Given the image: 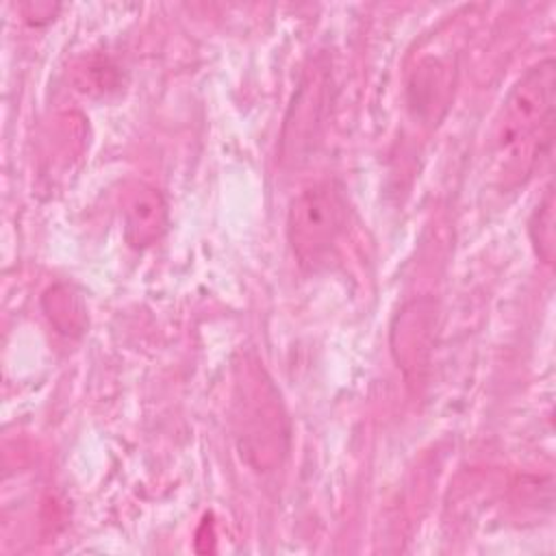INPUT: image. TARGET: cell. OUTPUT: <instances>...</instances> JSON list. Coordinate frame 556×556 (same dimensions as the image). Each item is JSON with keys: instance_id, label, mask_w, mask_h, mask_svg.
<instances>
[{"instance_id": "6", "label": "cell", "mask_w": 556, "mask_h": 556, "mask_svg": "<svg viewBox=\"0 0 556 556\" xmlns=\"http://www.w3.org/2000/svg\"><path fill=\"white\" fill-rule=\"evenodd\" d=\"M530 239L539 254V258L547 265L554 263L556 235H554V189L547 185L543 198L539 200L532 217H530Z\"/></svg>"}, {"instance_id": "4", "label": "cell", "mask_w": 556, "mask_h": 556, "mask_svg": "<svg viewBox=\"0 0 556 556\" xmlns=\"http://www.w3.org/2000/svg\"><path fill=\"white\" fill-rule=\"evenodd\" d=\"M124 237L132 248L154 243L167 226V204L150 185H135L124 202Z\"/></svg>"}, {"instance_id": "1", "label": "cell", "mask_w": 556, "mask_h": 556, "mask_svg": "<svg viewBox=\"0 0 556 556\" xmlns=\"http://www.w3.org/2000/svg\"><path fill=\"white\" fill-rule=\"evenodd\" d=\"M556 65L543 59L532 65L506 93L489 139V169L497 187L523 185L554 141Z\"/></svg>"}, {"instance_id": "5", "label": "cell", "mask_w": 556, "mask_h": 556, "mask_svg": "<svg viewBox=\"0 0 556 556\" xmlns=\"http://www.w3.org/2000/svg\"><path fill=\"white\" fill-rule=\"evenodd\" d=\"M432 311L426 302L408 304L393 326V352L402 369H413L417 376L428 365L432 343Z\"/></svg>"}, {"instance_id": "3", "label": "cell", "mask_w": 556, "mask_h": 556, "mask_svg": "<svg viewBox=\"0 0 556 556\" xmlns=\"http://www.w3.org/2000/svg\"><path fill=\"white\" fill-rule=\"evenodd\" d=\"M348 224V202L337 182L304 187L289 204L287 237L298 263L317 269L328 261Z\"/></svg>"}, {"instance_id": "2", "label": "cell", "mask_w": 556, "mask_h": 556, "mask_svg": "<svg viewBox=\"0 0 556 556\" xmlns=\"http://www.w3.org/2000/svg\"><path fill=\"white\" fill-rule=\"evenodd\" d=\"M239 371L241 374L235 382V421L239 447L256 469H269L285 454V410L276 387L258 363L243 361Z\"/></svg>"}]
</instances>
